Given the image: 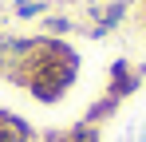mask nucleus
I'll return each instance as SVG.
<instances>
[{
  "instance_id": "nucleus-1",
  "label": "nucleus",
  "mask_w": 146,
  "mask_h": 142,
  "mask_svg": "<svg viewBox=\"0 0 146 142\" xmlns=\"http://www.w3.org/2000/svg\"><path fill=\"white\" fill-rule=\"evenodd\" d=\"M8 79L24 87L36 103H59L79 79V51L51 36H32L24 59H16Z\"/></svg>"
},
{
  "instance_id": "nucleus-2",
  "label": "nucleus",
  "mask_w": 146,
  "mask_h": 142,
  "mask_svg": "<svg viewBox=\"0 0 146 142\" xmlns=\"http://www.w3.org/2000/svg\"><path fill=\"white\" fill-rule=\"evenodd\" d=\"M146 83V67L142 63H130V59H115L111 63V71H107V91L115 103H122V99H130V95L138 91Z\"/></svg>"
},
{
  "instance_id": "nucleus-3",
  "label": "nucleus",
  "mask_w": 146,
  "mask_h": 142,
  "mask_svg": "<svg viewBox=\"0 0 146 142\" xmlns=\"http://www.w3.org/2000/svg\"><path fill=\"white\" fill-rule=\"evenodd\" d=\"M126 12H130V0L95 4V8H91V28H87V36H91V40H103L107 32H115V28L126 20Z\"/></svg>"
},
{
  "instance_id": "nucleus-4",
  "label": "nucleus",
  "mask_w": 146,
  "mask_h": 142,
  "mask_svg": "<svg viewBox=\"0 0 146 142\" xmlns=\"http://www.w3.org/2000/svg\"><path fill=\"white\" fill-rule=\"evenodd\" d=\"M0 142H36V126L24 115L0 107Z\"/></svg>"
},
{
  "instance_id": "nucleus-5",
  "label": "nucleus",
  "mask_w": 146,
  "mask_h": 142,
  "mask_svg": "<svg viewBox=\"0 0 146 142\" xmlns=\"http://www.w3.org/2000/svg\"><path fill=\"white\" fill-rule=\"evenodd\" d=\"M44 142H103V126H91V122H71L63 130H48Z\"/></svg>"
},
{
  "instance_id": "nucleus-6",
  "label": "nucleus",
  "mask_w": 146,
  "mask_h": 142,
  "mask_svg": "<svg viewBox=\"0 0 146 142\" xmlns=\"http://www.w3.org/2000/svg\"><path fill=\"white\" fill-rule=\"evenodd\" d=\"M119 107H122V103H115L111 95H99L95 103L83 111V122H91V126H103V122H111V118L119 115Z\"/></svg>"
},
{
  "instance_id": "nucleus-7",
  "label": "nucleus",
  "mask_w": 146,
  "mask_h": 142,
  "mask_svg": "<svg viewBox=\"0 0 146 142\" xmlns=\"http://www.w3.org/2000/svg\"><path fill=\"white\" fill-rule=\"evenodd\" d=\"M40 28H44L40 36H51V40H63L67 32H75V20H71V16H55V12H48V16L40 20Z\"/></svg>"
},
{
  "instance_id": "nucleus-8",
  "label": "nucleus",
  "mask_w": 146,
  "mask_h": 142,
  "mask_svg": "<svg viewBox=\"0 0 146 142\" xmlns=\"http://www.w3.org/2000/svg\"><path fill=\"white\" fill-rule=\"evenodd\" d=\"M51 0H12V16L16 20H36V16H48Z\"/></svg>"
},
{
  "instance_id": "nucleus-9",
  "label": "nucleus",
  "mask_w": 146,
  "mask_h": 142,
  "mask_svg": "<svg viewBox=\"0 0 146 142\" xmlns=\"http://www.w3.org/2000/svg\"><path fill=\"white\" fill-rule=\"evenodd\" d=\"M142 16H146V0H142Z\"/></svg>"
},
{
  "instance_id": "nucleus-10",
  "label": "nucleus",
  "mask_w": 146,
  "mask_h": 142,
  "mask_svg": "<svg viewBox=\"0 0 146 142\" xmlns=\"http://www.w3.org/2000/svg\"><path fill=\"white\" fill-rule=\"evenodd\" d=\"M0 12H4V4H0Z\"/></svg>"
}]
</instances>
